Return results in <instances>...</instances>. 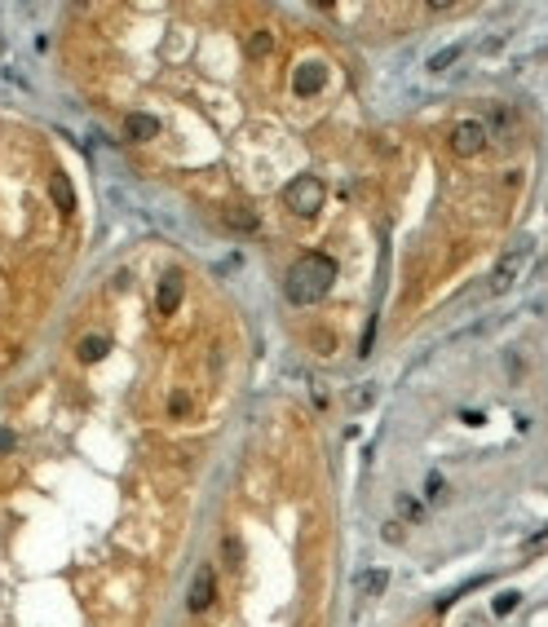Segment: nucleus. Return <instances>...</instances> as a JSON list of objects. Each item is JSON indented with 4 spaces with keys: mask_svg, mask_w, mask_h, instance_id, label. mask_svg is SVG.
<instances>
[{
    "mask_svg": "<svg viewBox=\"0 0 548 627\" xmlns=\"http://www.w3.org/2000/svg\"><path fill=\"white\" fill-rule=\"evenodd\" d=\"M274 54V31H252V36H248V58L252 62H261V58H270Z\"/></svg>",
    "mask_w": 548,
    "mask_h": 627,
    "instance_id": "9d476101",
    "label": "nucleus"
},
{
    "mask_svg": "<svg viewBox=\"0 0 548 627\" xmlns=\"http://www.w3.org/2000/svg\"><path fill=\"white\" fill-rule=\"evenodd\" d=\"M385 588H389V570H367L358 579V597H380Z\"/></svg>",
    "mask_w": 548,
    "mask_h": 627,
    "instance_id": "9b49d317",
    "label": "nucleus"
},
{
    "mask_svg": "<svg viewBox=\"0 0 548 627\" xmlns=\"http://www.w3.org/2000/svg\"><path fill=\"white\" fill-rule=\"evenodd\" d=\"M314 344H319V354H331V336L327 332H314Z\"/></svg>",
    "mask_w": 548,
    "mask_h": 627,
    "instance_id": "4be33fe9",
    "label": "nucleus"
},
{
    "mask_svg": "<svg viewBox=\"0 0 548 627\" xmlns=\"http://www.w3.org/2000/svg\"><path fill=\"white\" fill-rule=\"evenodd\" d=\"M487 137H491V128L482 120H456L451 124V155L456 159H473L487 146Z\"/></svg>",
    "mask_w": 548,
    "mask_h": 627,
    "instance_id": "20e7f679",
    "label": "nucleus"
},
{
    "mask_svg": "<svg viewBox=\"0 0 548 627\" xmlns=\"http://www.w3.org/2000/svg\"><path fill=\"white\" fill-rule=\"evenodd\" d=\"M221 566H226V570H239V566H243V543H239L235 530L221 539Z\"/></svg>",
    "mask_w": 548,
    "mask_h": 627,
    "instance_id": "ddd939ff",
    "label": "nucleus"
},
{
    "mask_svg": "<svg viewBox=\"0 0 548 627\" xmlns=\"http://www.w3.org/2000/svg\"><path fill=\"white\" fill-rule=\"evenodd\" d=\"M376 327H380V318L372 314V318H367V332H363V344H358V354H363V358H367V354H372V344H376Z\"/></svg>",
    "mask_w": 548,
    "mask_h": 627,
    "instance_id": "aec40b11",
    "label": "nucleus"
},
{
    "mask_svg": "<svg viewBox=\"0 0 548 627\" xmlns=\"http://www.w3.org/2000/svg\"><path fill=\"white\" fill-rule=\"evenodd\" d=\"M124 133L133 142H151V137H159V120H155V115H146V111H133L128 120H124Z\"/></svg>",
    "mask_w": 548,
    "mask_h": 627,
    "instance_id": "6e6552de",
    "label": "nucleus"
},
{
    "mask_svg": "<svg viewBox=\"0 0 548 627\" xmlns=\"http://www.w3.org/2000/svg\"><path fill=\"white\" fill-rule=\"evenodd\" d=\"M106 349H111L106 336H85V340H80V349H75V358H80V362H97Z\"/></svg>",
    "mask_w": 548,
    "mask_h": 627,
    "instance_id": "4468645a",
    "label": "nucleus"
},
{
    "mask_svg": "<svg viewBox=\"0 0 548 627\" xmlns=\"http://www.w3.org/2000/svg\"><path fill=\"white\" fill-rule=\"evenodd\" d=\"M181 305V274L173 270V274H164L159 278V292H155V309L164 314V318H169V314Z\"/></svg>",
    "mask_w": 548,
    "mask_h": 627,
    "instance_id": "0eeeda50",
    "label": "nucleus"
},
{
    "mask_svg": "<svg viewBox=\"0 0 548 627\" xmlns=\"http://www.w3.org/2000/svg\"><path fill=\"white\" fill-rule=\"evenodd\" d=\"M190 411H195V402H190V393H181V389H173V393H169V416H173V420H186V416H190Z\"/></svg>",
    "mask_w": 548,
    "mask_h": 627,
    "instance_id": "f3484780",
    "label": "nucleus"
},
{
    "mask_svg": "<svg viewBox=\"0 0 548 627\" xmlns=\"http://www.w3.org/2000/svg\"><path fill=\"white\" fill-rule=\"evenodd\" d=\"M49 194H54V204H58V212H62V217L75 208V190H71V181H66L62 173H54V177H49Z\"/></svg>",
    "mask_w": 548,
    "mask_h": 627,
    "instance_id": "1a4fd4ad",
    "label": "nucleus"
},
{
    "mask_svg": "<svg viewBox=\"0 0 548 627\" xmlns=\"http://www.w3.org/2000/svg\"><path fill=\"white\" fill-rule=\"evenodd\" d=\"M226 225H230V230H257V212L243 208V204H235V208H226Z\"/></svg>",
    "mask_w": 548,
    "mask_h": 627,
    "instance_id": "2eb2a0df",
    "label": "nucleus"
},
{
    "mask_svg": "<svg viewBox=\"0 0 548 627\" xmlns=\"http://www.w3.org/2000/svg\"><path fill=\"white\" fill-rule=\"evenodd\" d=\"M212 597H217V574H212V570L204 566V570H195V579H190L186 609H190V614H204V609L212 605Z\"/></svg>",
    "mask_w": 548,
    "mask_h": 627,
    "instance_id": "39448f33",
    "label": "nucleus"
},
{
    "mask_svg": "<svg viewBox=\"0 0 548 627\" xmlns=\"http://www.w3.org/2000/svg\"><path fill=\"white\" fill-rule=\"evenodd\" d=\"M513 609H518V592H500L495 597V614H513Z\"/></svg>",
    "mask_w": 548,
    "mask_h": 627,
    "instance_id": "412c9836",
    "label": "nucleus"
},
{
    "mask_svg": "<svg viewBox=\"0 0 548 627\" xmlns=\"http://www.w3.org/2000/svg\"><path fill=\"white\" fill-rule=\"evenodd\" d=\"M376 393H380V385H358V389H350V398H345V411H367L372 402H376Z\"/></svg>",
    "mask_w": 548,
    "mask_h": 627,
    "instance_id": "f8f14e48",
    "label": "nucleus"
},
{
    "mask_svg": "<svg viewBox=\"0 0 548 627\" xmlns=\"http://www.w3.org/2000/svg\"><path fill=\"white\" fill-rule=\"evenodd\" d=\"M530 256H535V243H518V247H509V252L500 256V266H495V270H491V278H487V296H504V292L518 287V278L526 274Z\"/></svg>",
    "mask_w": 548,
    "mask_h": 627,
    "instance_id": "f03ea898",
    "label": "nucleus"
},
{
    "mask_svg": "<svg viewBox=\"0 0 548 627\" xmlns=\"http://www.w3.org/2000/svg\"><path fill=\"white\" fill-rule=\"evenodd\" d=\"M464 58V44H451V49H438L434 58H429V71H451L456 62Z\"/></svg>",
    "mask_w": 548,
    "mask_h": 627,
    "instance_id": "dca6fc26",
    "label": "nucleus"
},
{
    "mask_svg": "<svg viewBox=\"0 0 548 627\" xmlns=\"http://www.w3.org/2000/svg\"><path fill=\"white\" fill-rule=\"evenodd\" d=\"M331 278H336V261H331L327 252H305V256L288 270L284 292H288L292 305H314V301H323V296H327Z\"/></svg>",
    "mask_w": 548,
    "mask_h": 627,
    "instance_id": "f257e3e1",
    "label": "nucleus"
},
{
    "mask_svg": "<svg viewBox=\"0 0 548 627\" xmlns=\"http://www.w3.org/2000/svg\"><path fill=\"white\" fill-rule=\"evenodd\" d=\"M323 80H327V67H323L319 58H314V62H301V67H296V75H292V89L305 97V93H319V89H323Z\"/></svg>",
    "mask_w": 548,
    "mask_h": 627,
    "instance_id": "423d86ee",
    "label": "nucleus"
},
{
    "mask_svg": "<svg viewBox=\"0 0 548 627\" xmlns=\"http://www.w3.org/2000/svg\"><path fill=\"white\" fill-rule=\"evenodd\" d=\"M398 517H403V521H420L425 517V504L416 499V495H398Z\"/></svg>",
    "mask_w": 548,
    "mask_h": 627,
    "instance_id": "a211bd4d",
    "label": "nucleus"
},
{
    "mask_svg": "<svg viewBox=\"0 0 548 627\" xmlns=\"http://www.w3.org/2000/svg\"><path fill=\"white\" fill-rule=\"evenodd\" d=\"M425 499H429V504H442V499H446V482H442V473H429V482H425Z\"/></svg>",
    "mask_w": 548,
    "mask_h": 627,
    "instance_id": "6ab92c4d",
    "label": "nucleus"
},
{
    "mask_svg": "<svg viewBox=\"0 0 548 627\" xmlns=\"http://www.w3.org/2000/svg\"><path fill=\"white\" fill-rule=\"evenodd\" d=\"M284 204L296 212V217H314V212L323 208V181L319 177H292L288 190H284Z\"/></svg>",
    "mask_w": 548,
    "mask_h": 627,
    "instance_id": "7ed1b4c3",
    "label": "nucleus"
},
{
    "mask_svg": "<svg viewBox=\"0 0 548 627\" xmlns=\"http://www.w3.org/2000/svg\"><path fill=\"white\" fill-rule=\"evenodd\" d=\"M0 451H13V433L9 428H0Z\"/></svg>",
    "mask_w": 548,
    "mask_h": 627,
    "instance_id": "5701e85b",
    "label": "nucleus"
}]
</instances>
